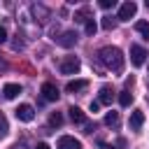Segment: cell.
Returning <instances> with one entry per match:
<instances>
[{
    "mask_svg": "<svg viewBox=\"0 0 149 149\" xmlns=\"http://www.w3.org/2000/svg\"><path fill=\"white\" fill-rule=\"evenodd\" d=\"M68 112H70V119H72L74 123H84V121H86V114H84L79 107H70Z\"/></svg>",
    "mask_w": 149,
    "mask_h": 149,
    "instance_id": "cell-13",
    "label": "cell"
},
{
    "mask_svg": "<svg viewBox=\"0 0 149 149\" xmlns=\"http://www.w3.org/2000/svg\"><path fill=\"white\" fill-rule=\"evenodd\" d=\"M105 123H107V126H116V123H119V114H116V112H107V114H105Z\"/></svg>",
    "mask_w": 149,
    "mask_h": 149,
    "instance_id": "cell-18",
    "label": "cell"
},
{
    "mask_svg": "<svg viewBox=\"0 0 149 149\" xmlns=\"http://www.w3.org/2000/svg\"><path fill=\"white\" fill-rule=\"evenodd\" d=\"M84 30H86V35H95V30H98V23L93 21V16L84 23Z\"/></svg>",
    "mask_w": 149,
    "mask_h": 149,
    "instance_id": "cell-17",
    "label": "cell"
},
{
    "mask_svg": "<svg viewBox=\"0 0 149 149\" xmlns=\"http://www.w3.org/2000/svg\"><path fill=\"white\" fill-rule=\"evenodd\" d=\"M88 109H91V112L95 114V112L100 109V102H98V100H91V107H88Z\"/></svg>",
    "mask_w": 149,
    "mask_h": 149,
    "instance_id": "cell-23",
    "label": "cell"
},
{
    "mask_svg": "<svg viewBox=\"0 0 149 149\" xmlns=\"http://www.w3.org/2000/svg\"><path fill=\"white\" fill-rule=\"evenodd\" d=\"M135 12H137V5H135V2H123V5L119 7V19H121V21H130V19L135 16Z\"/></svg>",
    "mask_w": 149,
    "mask_h": 149,
    "instance_id": "cell-5",
    "label": "cell"
},
{
    "mask_svg": "<svg viewBox=\"0 0 149 149\" xmlns=\"http://www.w3.org/2000/svg\"><path fill=\"white\" fill-rule=\"evenodd\" d=\"M114 5H116L114 0H100V7H102V9H109V7H114Z\"/></svg>",
    "mask_w": 149,
    "mask_h": 149,
    "instance_id": "cell-22",
    "label": "cell"
},
{
    "mask_svg": "<svg viewBox=\"0 0 149 149\" xmlns=\"http://www.w3.org/2000/svg\"><path fill=\"white\" fill-rule=\"evenodd\" d=\"M112 95H114L112 86H100V93H98V102H100V105H109V102H112Z\"/></svg>",
    "mask_w": 149,
    "mask_h": 149,
    "instance_id": "cell-11",
    "label": "cell"
},
{
    "mask_svg": "<svg viewBox=\"0 0 149 149\" xmlns=\"http://www.w3.org/2000/svg\"><path fill=\"white\" fill-rule=\"evenodd\" d=\"M56 149H81V142L74 140L72 135H63V137L58 140V147H56Z\"/></svg>",
    "mask_w": 149,
    "mask_h": 149,
    "instance_id": "cell-7",
    "label": "cell"
},
{
    "mask_svg": "<svg viewBox=\"0 0 149 149\" xmlns=\"http://www.w3.org/2000/svg\"><path fill=\"white\" fill-rule=\"evenodd\" d=\"M88 19H91V16H88V9H86V7L79 9V12H74V21H77V23H86Z\"/></svg>",
    "mask_w": 149,
    "mask_h": 149,
    "instance_id": "cell-16",
    "label": "cell"
},
{
    "mask_svg": "<svg viewBox=\"0 0 149 149\" xmlns=\"http://www.w3.org/2000/svg\"><path fill=\"white\" fill-rule=\"evenodd\" d=\"M102 28H105V30H112V28H114V19H112V16H105V19H102Z\"/></svg>",
    "mask_w": 149,
    "mask_h": 149,
    "instance_id": "cell-21",
    "label": "cell"
},
{
    "mask_svg": "<svg viewBox=\"0 0 149 149\" xmlns=\"http://www.w3.org/2000/svg\"><path fill=\"white\" fill-rule=\"evenodd\" d=\"M100 149H114L112 144H100Z\"/></svg>",
    "mask_w": 149,
    "mask_h": 149,
    "instance_id": "cell-26",
    "label": "cell"
},
{
    "mask_svg": "<svg viewBox=\"0 0 149 149\" xmlns=\"http://www.w3.org/2000/svg\"><path fill=\"white\" fill-rule=\"evenodd\" d=\"M147 7H149V0H147Z\"/></svg>",
    "mask_w": 149,
    "mask_h": 149,
    "instance_id": "cell-28",
    "label": "cell"
},
{
    "mask_svg": "<svg viewBox=\"0 0 149 149\" xmlns=\"http://www.w3.org/2000/svg\"><path fill=\"white\" fill-rule=\"evenodd\" d=\"M86 86H88V81H86V79H72V81H68L65 91H68V93H77V91H84Z\"/></svg>",
    "mask_w": 149,
    "mask_h": 149,
    "instance_id": "cell-9",
    "label": "cell"
},
{
    "mask_svg": "<svg viewBox=\"0 0 149 149\" xmlns=\"http://www.w3.org/2000/svg\"><path fill=\"white\" fill-rule=\"evenodd\" d=\"M19 93H21V86H19V84H5V86H2V95H5L7 100H14Z\"/></svg>",
    "mask_w": 149,
    "mask_h": 149,
    "instance_id": "cell-10",
    "label": "cell"
},
{
    "mask_svg": "<svg viewBox=\"0 0 149 149\" xmlns=\"http://www.w3.org/2000/svg\"><path fill=\"white\" fill-rule=\"evenodd\" d=\"M2 42H7V30L0 26V44H2Z\"/></svg>",
    "mask_w": 149,
    "mask_h": 149,
    "instance_id": "cell-24",
    "label": "cell"
},
{
    "mask_svg": "<svg viewBox=\"0 0 149 149\" xmlns=\"http://www.w3.org/2000/svg\"><path fill=\"white\" fill-rule=\"evenodd\" d=\"M130 102H133V93H130L128 88H123V91L119 93V105H121V107H128Z\"/></svg>",
    "mask_w": 149,
    "mask_h": 149,
    "instance_id": "cell-14",
    "label": "cell"
},
{
    "mask_svg": "<svg viewBox=\"0 0 149 149\" xmlns=\"http://www.w3.org/2000/svg\"><path fill=\"white\" fill-rule=\"evenodd\" d=\"M144 61H147V51H144V47L133 44V47H130V63H133L135 68H140V65H144Z\"/></svg>",
    "mask_w": 149,
    "mask_h": 149,
    "instance_id": "cell-3",
    "label": "cell"
},
{
    "mask_svg": "<svg viewBox=\"0 0 149 149\" xmlns=\"http://www.w3.org/2000/svg\"><path fill=\"white\" fill-rule=\"evenodd\" d=\"M49 123H51V126H61V123H63V116H61V112H51V116H49Z\"/></svg>",
    "mask_w": 149,
    "mask_h": 149,
    "instance_id": "cell-19",
    "label": "cell"
},
{
    "mask_svg": "<svg viewBox=\"0 0 149 149\" xmlns=\"http://www.w3.org/2000/svg\"><path fill=\"white\" fill-rule=\"evenodd\" d=\"M142 123H144V114H142V109H135L130 114V130H140Z\"/></svg>",
    "mask_w": 149,
    "mask_h": 149,
    "instance_id": "cell-12",
    "label": "cell"
},
{
    "mask_svg": "<svg viewBox=\"0 0 149 149\" xmlns=\"http://www.w3.org/2000/svg\"><path fill=\"white\" fill-rule=\"evenodd\" d=\"M56 42H58L61 47H72V44H77V33L65 30V33H61V35L56 37Z\"/></svg>",
    "mask_w": 149,
    "mask_h": 149,
    "instance_id": "cell-8",
    "label": "cell"
},
{
    "mask_svg": "<svg viewBox=\"0 0 149 149\" xmlns=\"http://www.w3.org/2000/svg\"><path fill=\"white\" fill-rule=\"evenodd\" d=\"M5 68H7V63H5L2 58H0V70H5Z\"/></svg>",
    "mask_w": 149,
    "mask_h": 149,
    "instance_id": "cell-27",
    "label": "cell"
},
{
    "mask_svg": "<svg viewBox=\"0 0 149 149\" xmlns=\"http://www.w3.org/2000/svg\"><path fill=\"white\" fill-rule=\"evenodd\" d=\"M79 58L77 56H65L63 61H61V72L63 74H74V72H79Z\"/></svg>",
    "mask_w": 149,
    "mask_h": 149,
    "instance_id": "cell-2",
    "label": "cell"
},
{
    "mask_svg": "<svg viewBox=\"0 0 149 149\" xmlns=\"http://www.w3.org/2000/svg\"><path fill=\"white\" fill-rule=\"evenodd\" d=\"M14 114H16V119H19V121H26V123L35 119V109H33L30 105H19V107L14 109Z\"/></svg>",
    "mask_w": 149,
    "mask_h": 149,
    "instance_id": "cell-4",
    "label": "cell"
},
{
    "mask_svg": "<svg viewBox=\"0 0 149 149\" xmlns=\"http://www.w3.org/2000/svg\"><path fill=\"white\" fill-rule=\"evenodd\" d=\"M7 130H9L7 119H5V114H0V137H5V135H7Z\"/></svg>",
    "mask_w": 149,
    "mask_h": 149,
    "instance_id": "cell-20",
    "label": "cell"
},
{
    "mask_svg": "<svg viewBox=\"0 0 149 149\" xmlns=\"http://www.w3.org/2000/svg\"><path fill=\"white\" fill-rule=\"evenodd\" d=\"M58 88H56V84H51V81H44L42 84V98L44 100H49V102H54V100H58Z\"/></svg>",
    "mask_w": 149,
    "mask_h": 149,
    "instance_id": "cell-6",
    "label": "cell"
},
{
    "mask_svg": "<svg viewBox=\"0 0 149 149\" xmlns=\"http://www.w3.org/2000/svg\"><path fill=\"white\" fill-rule=\"evenodd\" d=\"M135 30H137L144 40H149V23H147V21H137V23H135Z\"/></svg>",
    "mask_w": 149,
    "mask_h": 149,
    "instance_id": "cell-15",
    "label": "cell"
},
{
    "mask_svg": "<svg viewBox=\"0 0 149 149\" xmlns=\"http://www.w3.org/2000/svg\"><path fill=\"white\" fill-rule=\"evenodd\" d=\"M98 58L105 68L114 70V72H121L123 70V51L119 47H102L98 51Z\"/></svg>",
    "mask_w": 149,
    "mask_h": 149,
    "instance_id": "cell-1",
    "label": "cell"
},
{
    "mask_svg": "<svg viewBox=\"0 0 149 149\" xmlns=\"http://www.w3.org/2000/svg\"><path fill=\"white\" fill-rule=\"evenodd\" d=\"M35 149H51V147H49V144H47V142H40V144H37V147H35Z\"/></svg>",
    "mask_w": 149,
    "mask_h": 149,
    "instance_id": "cell-25",
    "label": "cell"
}]
</instances>
